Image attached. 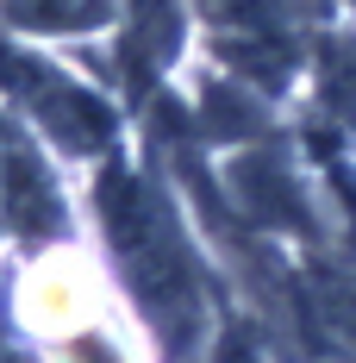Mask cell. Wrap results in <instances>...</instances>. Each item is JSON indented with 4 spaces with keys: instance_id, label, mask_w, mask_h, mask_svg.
<instances>
[{
    "instance_id": "cell-1",
    "label": "cell",
    "mask_w": 356,
    "mask_h": 363,
    "mask_svg": "<svg viewBox=\"0 0 356 363\" xmlns=\"http://www.w3.org/2000/svg\"><path fill=\"white\" fill-rule=\"evenodd\" d=\"M101 207H107L113 245L125 257V276H132L138 301L150 307V326L163 332L169 351H181L188 332H194V282H188V257H181L163 207H156L132 176H107Z\"/></svg>"
}]
</instances>
